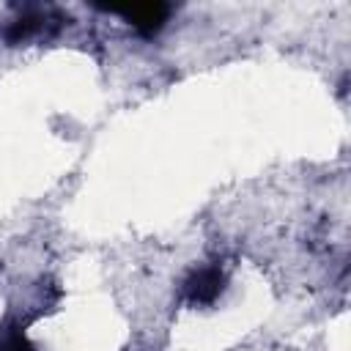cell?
<instances>
[{"label": "cell", "mask_w": 351, "mask_h": 351, "mask_svg": "<svg viewBox=\"0 0 351 351\" xmlns=\"http://www.w3.org/2000/svg\"><path fill=\"white\" fill-rule=\"evenodd\" d=\"M58 25V19L49 14V11H41V8H33V11H22L5 30V38L11 44H19V41H30V38H38V36H47L52 27Z\"/></svg>", "instance_id": "cell-1"}, {"label": "cell", "mask_w": 351, "mask_h": 351, "mask_svg": "<svg viewBox=\"0 0 351 351\" xmlns=\"http://www.w3.org/2000/svg\"><path fill=\"white\" fill-rule=\"evenodd\" d=\"M167 5H137L132 11H123V16L140 30V33H156L167 19Z\"/></svg>", "instance_id": "cell-2"}]
</instances>
